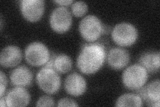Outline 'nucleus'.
Wrapping results in <instances>:
<instances>
[{
	"label": "nucleus",
	"instance_id": "1",
	"mask_svg": "<svg viewBox=\"0 0 160 107\" xmlns=\"http://www.w3.org/2000/svg\"><path fill=\"white\" fill-rule=\"evenodd\" d=\"M106 58L105 47L101 44H86L77 58V66L83 74H93L101 68Z\"/></svg>",
	"mask_w": 160,
	"mask_h": 107
},
{
	"label": "nucleus",
	"instance_id": "2",
	"mask_svg": "<svg viewBox=\"0 0 160 107\" xmlns=\"http://www.w3.org/2000/svg\"><path fill=\"white\" fill-rule=\"evenodd\" d=\"M36 83L44 93L54 94L59 90L62 80L59 73L54 68L44 66L36 75Z\"/></svg>",
	"mask_w": 160,
	"mask_h": 107
},
{
	"label": "nucleus",
	"instance_id": "3",
	"mask_svg": "<svg viewBox=\"0 0 160 107\" xmlns=\"http://www.w3.org/2000/svg\"><path fill=\"white\" fill-rule=\"evenodd\" d=\"M148 79L146 69L140 64L129 66L122 74V83L129 90H138L146 85Z\"/></svg>",
	"mask_w": 160,
	"mask_h": 107
},
{
	"label": "nucleus",
	"instance_id": "4",
	"mask_svg": "<svg viewBox=\"0 0 160 107\" xmlns=\"http://www.w3.org/2000/svg\"><path fill=\"white\" fill-rule=\"evenodd\" d=\"M112 38L113 42L120 46H131L137 41L138 32L133 24L122 22L115 25L112 32Z\"/></svg>",
	"mask_w": 160,
	"mask_h": 107
},
{
	"label": "nucleus",
	"instance_id": "5",
	"mask_svg": "<svg viewBox=\"0 0 160 107\" xmlns=\"http://www.w3.org/2000/svg\"><path fill=\"white\" fill-rule=\"evenodd\" d=\"M79 31L82 38L89 42L98 40L103 34V25L96 16L89 15L83 18L79 25Z\"/></svg>",
	"mask_w": 160,
	"mask_h": 107
},
{
	"label": "nucleus",
	"instance_id": "6",
	"mask_svg": "<svg viewBox=\"0 0 160 107\" xmlns=\"http://www.w3.org/2000/svg\"><path fill=\"white\" fill-rule=\"evenodd\" d=\"M51 58L49 50L44 44L34 42L29 44L25 50V58L32 66L39 67L46 65Z\"/></svg>",
	"mask_w": 160,
	"mask_h": 107
},
{
	"label": "nucleus",
	"instance_id": "7",
	"mask_svg": "<svg viewBox=\"0 0 160 107\" xmlns=\"http://www.w3.org/2000/svg\"><path fill=\"white\" fill-rule=\"evenodd\" d=\"M49 24L54 32L58 34L66 33L72 27V14L66 7H58L50 15Z\"/></svg>",
	"mask_w": 160,
	"mask_h": 107
},
{
	"label": "nucleus",
	"instance_id": "8",
	"mask_svg": "<svg viewBox=\"0 0 160 107\" xmlns=\"http://www.w3.org/2000/svg\"><path fill=\"white\" fill-rule=\"evenodd\" d=\"M20 11L23 18L29 22H36L43 16L45 2L43 0H22L19 4Z\"/></svg>",
	"mask_w": 160,
	"mask_h": 107
},
{
	"label": "nucleus",
	"instance_id": "9",
	"mask_svg": "<svg viewBox=\"0 0 160 107\" xmlns=\"http://www.w3.org/2000/svg\"><path fill=\"white\" fill-rule=\"evenodd\" d=\"M138 94L147 104L152 107H159L160 105V82L159 80H153L147 86L137 90Z\"/></svg>",
	"mask_w": 160,
	"mask_h": 107
},
{
	"label": "nucleus",
	"instance_id": "10",
	"mask_svg": "<svg viewBox=\"0 0 160 107\" xmlns=\"http://www.w3.org/2000/svg\"><path fill=\"white\" fill-rule=\"evenodd\" d=\"M64 88L68 94L79 96L86 93L87 83L82 75L75 72L67 76L64 82Z\"/></svg>",
	"mask_w": 160,
	"mask_h": 107
},
{
	"label": "nucleus",
	"instance_id": "11",
	"mask_svg": "<svg viewBox=\"0 0 160 107\" xmlns=\"http://www.w3.org/2000/svg\"><path fill=\"white\" fill-rule=\"evenodd\" d=\"M107 61L112 68L119 70L126 67L129 63V53L123 48H113L108 52Z\"/></svg>",
	"mask_w": 160,
	"mask_h": 107
},
{
	"label": "nucleus",
	"instance_id": "12",
	"mask_svg": "<svg viewBox=\"0 0 160 107\" xmlns=\"http://www.w3.org/2000/svg\"><path fill=\"white\" fill-rule=\"evenodd\" d=\"M22 51L16 45H8L0 54V64L4 68L16 67L22 62Z\"/></svg>",
	"mask_w": 160,
	"mask_h": 107
},
{
	"label": "nucleus",
	"instance_id": "13",
	"mask_svg": "<svg viewBox=\"0 0 160 107\" xmlns=\"http://www.w3.org/2000/svg\"><path fill=\"white\" fill-rule=\"evenodd\" d=\"M30 96L28 91L24 87L16 86L9 90L6 96V100L7 106H26L30 103Z\"/></svg>",
	"mask_w": 160,
	"mask_h": 107
},
{
	"label": "nucleus",
	"instance_id": "14",
	"mask_svg": "<svg viewBox=\"0 0 160 107\" xmlns=\"http://www.w3.org/2000/svg\"><path fill=\"white\" fill-rule=\"evenodd\" d=\"M10 80L13 86L26 87L32 83L33 73L26 66H20L12 71Z\"/></svg>",
	"mask_w": 160,
	"mask_h": 107
},
{
	"label": "nucleus",
	"instance_id": "15",
	"mask_svg": "<svg viewBox=\"0 0 160 107\" xmlns=\"http://www.w3.org/2000/svg\"><path fill=\"white\" fill-rule=\"evenodd\" d=\"M139 63L146 69L148 72H158L160 66L159 52H148L143 54L139 59Z\"/></svg>",
	"mask_w": 160,
	"mask_h": 107
},
{
	"label": "nucleus",
	"instance_id": "16",
	"mask_svg": "<svg viewBox=\"0 0 160 107\" xmlns=\"http://www.w3.org/2000/svg\"><path fill=\"white\" fill-rule=\"evenodd\" d=\"M72 60L69 56L65 54L55 55L53 58V68L55 69V70H56L58 73H68L72 70Z\"/></svg>",
	"mask_w": 160,
	"mask_h": 107
},
{
	"label": "nucleus",
	"instance_id": "17",
	"mask_svg": "<svg viewBox=\"0 0 160 107\" xmlns=\"http://www.w3.org/2000/svg\"><path fill=\"white\" fill-rule=\"evenodd\" d=\"M143 106V100L138 94H124L119 96L116 103V106Z\"/></svg>",
	"mask_w": 160,
	"mask_h": 107
},
{
	"label": "nucleus",
	"instance_id": "18",
	"mask_svg": "<svg viewBox=\"0 0 160 107\" xmlns=\"http://www.w3.org/2000/svg\"><path fill=\"white\" fill-rule=\"evenodd\" d=\"M88 11V4L84 2H75L72 5V12L75 16L82 18Z\"/></svg>",
	"mask_w": 160,
	"mask_h": 107
},
{
	"label": "nucleus",
	"instance_id": "19",
	"mask_svg": "<svg viewBox=\"0 0 160 107\" xmlns=\"http://www.w3.org/2000/svg\"><path fill=\"white\" fill-rule=\"evenodd\" d=\"M36 106H55V101L49 96H42L37 101Z\"/></svg>",
	"mask_w": 160,
	"mask_h": 107
},
{
	"label": "nucleus",
	"instance_id": "20",
	"mask_svg": "<svg viewBox=\"0 0 160 107\" xmlns=\"http://www.w3.org/2000/svg\"><path fill=\"white\" fill-rule=\"evenodd\" d=\"M0 82H1V84H0V97L2 98L8 86L7 77L2 71H1V73H0Z\"/></svg>",
	"mask_w": 160,
	"mask_h": 107
},
{
	"label": "nucleus",
	"instance_id": "21",
	"mask_svg": "<svg viewBox=\"0 0 160 107\" xmlns=\"http://www.w3.org/2000/svg\"><path fill=\"white\" fill-rule=\"evenodd\" d=\"M78 104H77L76 102L71 99H62L59 100L58 106H78Z\"/></svg>",
	"mask_w": 160,
	"mask_h": 107
},
{
	"label": "nucleus",
	"instance_id": "22",
	"mask_svg": "<svg viewBox=\"0 0 160 107\" xmlns=\"http://www.w3.org/2000/svg\"><path fill=\"white\" fill-rule=\"evenodd\" d=\"M54 2L59 5V6L65 7L72 5L74 2L72 1V0H57V1H54Z\"/></svg>",
	"mask_w": 160,
	"mask_h": 107
},
{
	"label": "nucleus",
	"instance_id": "23",
	"mask_svg": "<svg viewBox=\"0 0 160 107\" xmlns=\"http://www.w3.org/2000/svg\"><path fill=\"white\" fill-rule=\"evenodd\" d=\"M0 106L2 107H5L7 106V104H6V97L3 98V97L1 98V100H0Z\"/></svg>",
	"mask_w": 160,
	"mask_h": 107
},
{
	"label": "nucleus",
	"instance_id": "24",
	"mask_svg": "<svg viewBox=\"0 0 160 107\" xmlns=\"http://www.w3.org/2000/svg\"><path fill=\"white\" fill-rule=\"evenodd\" d=\"M3 28V18L2 17H1V29L2 30Z\"/></svg>",
	"mask_w": 160,
	"mask_h": 107
}]
</instances>
